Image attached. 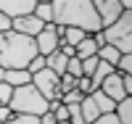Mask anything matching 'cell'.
Instances as JSON below:
<instances>
[{
  "instance_id": "21",
  "label": "cell",
  "mask_w": 132,
  "mask_h": 124,
  "mask_svg": "<svg viewBox=\"0 0 132 124\" xmlns=\"http://www.w3.org/2000/svg\"><path fill=\"white\" fill-rule=\"evenodd\" d=\"M71 90H77V79L69 77V74H61L58 77V93L66 95V93H71Z\"/></svg>"
},
{
  "instance_id": "8",
  "label": "cell",
  "mask_w": 132,
  "mask_h": 124,
  "mask_svg": "<svg viewBox=\"0 0 132 124\" xmlns=\"http://www.w3.org/2000/svg\"><path fill=\"white\" fill-rule=\"evenodd\" d=\"M35 0H0V13L8 16L11 21L16 19H24V16H32L35 13Z\"/></svg>"
},
{
  "instance_id": "26",
  "label": "cell",
  "mask_w": 132,
  "mask_h": 124,
  "mask_svg": "<svg viewBox=\"0 0 132 124\" xmlns=\"http://www.w3.org/2000/svg\"><path fill=\"white\" fill-rule=\"evenodd\" d=\"M53 116H56V124H69V108H66L63 103H58L56 108L50 111Z\"/></svg>"
},
{
  "instance_id": "30",
  "label": "cell",
  "mask_w": 132,
  "mask_h": 124,
  "mask_svg": "<svg viewBox=\"0 0 132 124\" xmlns=\"http://www.w3.org/2000/svg\"><path fill=\"white\" fill-rule=\"evenodd\" d=\"M122 85H124V93L132 98V74H122Z\"/></svg>"
},
{
  "instance_id": "9",
  "label": "cell",
  "mask_w": 132,
  "mask_h": 124,
  "mask_svg": "<svg viewBox=\"0 0 132 124\" xmlns=\"http://www.w3.org/2000/svg\"><path fill=\"white\" fill-rule=\"evenodd\" d=\"M42 29H45V24H42L40 19H35V16H24V19L11 21V32H16V35H24V37H32V40H35Z\"/></svg>"
},
{
  "instance_id": "12",
  "label": "cell",
  "mask_w": 132,
  "mask_h": 124,
  "mask_svg": "<svg viewBox=\"0 0 132 124\" xmlns=\"http://www.w3.org/2000/svg\"><path fill=\"white\" fill-rule=\"evenodd\" d=\"M66 63H69V58H66L61 50H56V53H50L45 58V69L53 71L56 77H61V74H66Z\"/></svg>"
},
{
  "instance_id": "15",
  "label": "cell",
  "mask_w": 132,
  "mask_h": 124,
  "mask_svg": "<svg viewBox=\"0 0 132 124\" xmlns=\"http://www.w3.org/2000/svg\"><path fill=\"white\" fill-rule=\"evenodd\" d=\"M111 74H114V66H108V63H103V61H98V69H95V71H93V77H90L93 93L103 85V79H106V77H111Z\"/></svg>"
},
{
  "instance_id": "31",
  "label": "cell",
  "mask_w": 132,
  "mask_h": 124,
  "mask_svg": "<svg viewBox=\"0 0 132 124\" xmlns=\"http://www.w3.org/2000/svg\"><path fill=\"white\" fill-rule=\"evenodd\" d=\"M11 116H13V111H11L8 106H0V124H5Z\"/></svg>"
},
{
  "instance_id": "25",
  "label": "cell",
  "mask_w": 132,
  "mask_h": 124,
  "mask_svg": "<svg viewBox=\"0 0 132 124\" xmlns=\"http://www.w3.org/2000/svg\"><path fill=\"white\" fill-rule=\"evenodd\" d=\"M116 74H132V55H122L119 58V63L114 66Z\"/></svg>"
},
{
  "instance_id": "17",
  "label": "cell",
  "mask_w": 132,
  "mask_h": 124,
  "mask_svg": "<svg viewBox=\"0 0 132 124\" xmlns=\"http://www.w3.org/2000/svg\"><path fill=\"white\" fill-rule=\"evenodd\" d=\"M93 98V103H95V108H98V114H114V108H116V103L111 98H106L101 90H95V93L90 95Z\"/></svg>"
},
{
  "instance_id": "14",
  "label": "cell",
  "mask_w": 132,
  "mask_h": 124,
  "mask_svg": "<svg viewBox=\"0 0 132 124\" xmlns=\"http://www.w3.org/2000/svg\"><path fill=\"white\" fill-rule=\"evenodd\" d=\"M114 116L119 119V124H132V98L119 100L114 108Z\"/></svg>"
},
{
  "instance_id": "22",
  "label": "cell",
  "mask_w": 132,
  "mask_h": 124,
  "mask_svg": "<svg viewBox=\"0 0 132 124\" xmlns=\"http://www.w3.org/2000/svg\"><path fill=\"white\" fill-rule=\"evenodd\" d=\"M82 93H79V90H71V93H66V95H61V103L63 106H79L82 103Z\"/></svg>"
},
{
  "instance_id": "19",
  "label": "cell",
  "mask_w": 132,
  "mask_h": 124,
  "mask_svg": "<svg viewBox=\"0 0 132 124\" xmlns=\"http://www.w3.org/2000/svg\"><path fill=\"white\" fill-rule=\"evenodd\" d=\"M35 19H40L42 24H53V5L50 3H37L35 5Z\"/></svg>"
},
{
  "instance_id": "2",
  "label": "cell",
  "mask_w": 132,
  "mask_h": 124,
  "mask_svg": "<svg viewBox=\"0 0 132 124\" xmlns=\"http://www.w3.org/2000/svg\"><path fill=\"white\" fill-rule=\"evenodd\" d=\"M37 55L35 40L16 35V32H5L0 35V69H27L29 61Z\"/></svg>"
},
{
  "instance_id": "5",
  "label": "cell",
  "mask_w": 132,
  "mask_h": 124,
  "mask_svg": "<svg viewBox=\"0 0 132 124\" xmlns=\"http://www.w3.org/2000/svg\"><path fill=\"white\" fill-rule=\"evenodd\" d=\"M103 40H106V45H114V42H122V40H132V11L129 13L124 11L108 29H103Z\"/></svg>"
},
{
  "instance_id": "29",
  "label": "cell",
  "mask_w": 132,
  "mask_h": 124,
  "mask_svg": "<svg viewBox=\"0 0 132 124\" xmlns=\"http://www.w3.org/2000/svg\"><path fill=\"white\" fill-rule=\"evenodd\" d=\"M93 124H119V119H116L114 114H101V116H98Z\"/></svg>"
},
{
  "instance_id": "32",
  "label": "cell",
  "mask_w": 132,
  "mask_h": 124,
  "mask_svg": "<svg viewBox=\"0 0 132 124\" xmlns=\"http://www.w3.org/2000/svg\"><path fill=\"white\" fill-rule=\"evenodd\" d=\"M5 32H11V19L0 13V35H5Z\"/></svg>"
},
{
  "instance_id": "27",
  "label": "cell",
  "mask_w": 132,
  "mask_h": 124,
  "mask_svg": "<svg viewBox=\"0 0 132 124\" xmlns=\"http://www.w3.org/2000/svg\"><path fill=\"white\" fill-rule=\"evenodd\" d=\"M95 69H98V55H93V58H85V61H82V77H87V79H90Z\"/></svg>"
},
{
  "instance_id": "4",
  "label": "cell",
  "mask_w": 132,
  "mask_h": 124,
  "mask_svg": "<svg viewBox=\"0 0 132 124\" xmlns=\"http://www.w3.org/2000/svg\"><path fill=\"white\" fill-rule=\"evenodd\" d=\"M32 87H35L37 93L48 100V103H50V100H61V93H58V77L53 74V71H48V69H42L40 74L32 77Z\"/></svg>"
},
{
  "instance_id": "23",
  "label": "cell",
  "mask_w": 132,
  "mask_h": 124,
  "mask_svg": "<svg viewBox=\"0 0 132 124\" xmlns=\"http://www.w3.org/2000/svg\"><path fill=\"white\" fill-rule=\"evenodd\" d=\"M66 74L74 77V79H79V77H82V61L79 58H69V63H66Z\"/></svg>"
},
{
  "instance_id": "11",
  "label": "cell",
  "mask_w": 132,
  "mask_h": 124,
  "mask_svg": "<svg viewBox=\"0 0 132 124\" xmlns=\"http://www.w3.org/2000/svg\"><path fill=\"white\" fill-rule=\"evenodd\" d=\"M3 82L5 85H11V87H24V85H32V74L27 71V69H11V71H5L3 74Z\"/></svg>"
},
{
  "instance_id": "18",
  "label": "cell",
  "mask_w": 132,
  "mask_h": 124,
  "mask_svg": "<svg viewBox=\"0 0 132 124\" xmlns=\"http://www.w3.org/2000/svg\"><path fill=\"white\" fill-rule=\"evenodd\" d=\"M98 61H103V63H108V66H116L119 63V58H122V53H119L114 45H103V48H98Z\"/></svg>"
},
{
  "instance_id": "16",
  "label": "cell",
  "mask_w": 132,
  "mask_h": 124,
  "mask_svg": "<svg viewBox=\"0 0 132 124\" xmlns=\"http://www.w3.org/2000/svg\"><path fill=\"white\" fill-rule=\"evenodd\" d=\"M79 114H82V119H85V124H93L98 116V108H95V103H93V98L90 95H85L82 98V103H79Z\"/></svg>"
},
{
  "instance_id": "20",
  "label": "cell",
  "mask_w": 132,
  "mask_h": 124,
  "mask_svg": "<svg viewBox=\"0 0 132 124\" xmlns=\"http://www.w3.org/2000/svg\"><path fill=\"white\" fill-rule=\"evenodd\" d=\"M87 35L82 29H66L63 32V40H61V45H69V48H77V45H79L82 40H85Z\"/></svg>"
},
{
  "instance_id": "6",
  "label": "cell",
  "mask_w": 132,
  "mask_h": 124,
  "mask_svg": "<svg viewBox=\"0 0 132 124\" xmlns=\"http://www.w3.org/2000/svg\"><path fill=\"white\" fill-rule=\"evenodd\" d=\"M35 48H37V55H42V58H48L50 53H56L61 48V37H58L56 24H45V29L35 37Z\"/></svg>"
},
{
  "instance_id": "1",
  "label": "cell",
  "mask_w": 132,
  "mask_h": 124,
  "mask_svg": "<svg viewBox=\"0 0 132 124\" xmlns=\"http://www.w3.org/2000/svg\"><path fill=\"white\" fill-rule=\"evenodd\" d=\"M53 24L63 29H82L85 35L101 32V19H98L93 0H53Z\"/></svg>"
},
{
  "instance_id": "3",
  "label": "cell",
  "mask_w": 132,
  "mask_h": 124,
  "mask_svg": "<svg viewBox=\"0 0 132 124\" xmlns=\"http://www.w3.org/2000/svg\"><path fill=\"white\" fill-rule=\"evenodd\" d=\"M8 108L13 114H27V116H42L48 111V100L42 98L40 93L32 85H24V87H16L13 95H11V103Z\"/></svg>"
},
{
  "instance_id": "33",
  "label": "cell",
  "mask_w": 132,
  "mask_h": 124,
  "mask_svg": "<svg viewBox=\"0 0 132 124\" xmlns=\"http://www.w3.org/2000/svg\"><path fill=\"white\" fill-rule=\"evenodd\" d=\"M40 124H56V116H53L50 111H45V114L40 116Z\"/></svg>"
},
{
  "instance_id": "24",
  "label": "cell",
  "mask_w": 132,
  "mask_h": 124,
  "mask_svg": "<svg viewBox=\"0 0 132 124\" xmlns=\"http://www.w3.org/2000/svg\"><path fill=\"white\" fill-rule=\"evenodd\" d=\"M5 124H40V116H27V114H13Z\"/></svg>"
},
{
  "instance_id": "10",
  "label": "cell",
  "mask_w": 132,
  "mask_h": 124,
  "mask_svg": "<svg viewBox=\"0 0 132 124\" xmlns=\"http://www.w3.org/2000/svg\"><path fill=\"white\" fill-rule=\"evenodd\" d=\"M98 90H101V93H103L106 98H111L114 103H119V100L129 98V95L124 93V85H122V74H116V71H114L111 77H106V79H103V85L98 87Z\"/></svg>"
},
{
  "instance_id": "7",
  "label": "cell",
  "mask_w": 132,
  "mask_h": 124,
  "mask_svg": "<svg viewBox=\"0 0 132 124\" xmlns=\"http://www.w3.org/2000/svg\"><path fill=\"white\" fill-rule=\"evenodd\" d=\"M93 8H95L98 19H101V29H108L119 16L124 13L122 5H119V0H93Z\"/></svg>"
},
{
  "instance_id": "28",
  "label": "cell",
  "mask_w": 132,
  "mask_h": 124,
  "mask_svg": "<svg viewBox=\"0 0 132 124\" xmlns=\"http://www.w3.org/2000/svg\"><path fill=\"white\" fill-rule=\"evenodd\" d=\"M42 69H45V58H42V55H35V58L29 61V66H27V71L35 77V74H40Z\"/></svg>"
},
{
  "instance_id": "13",
  "label": "cell",
  "mask_w": 132,
  "mask_h": 124,
  "mask_svg": "<svg viewBox=\"0 0 132 124\" xmlns=\"http://www.w3.org/2000/svg\"><path fill=\"white\" fill-rule=\"evenodd\" d=\"M98 53V45L93 42V35H87L79 45L74 48V58H79V61H85V58H93V55Z\"/></svg>"
}]
</instances>
